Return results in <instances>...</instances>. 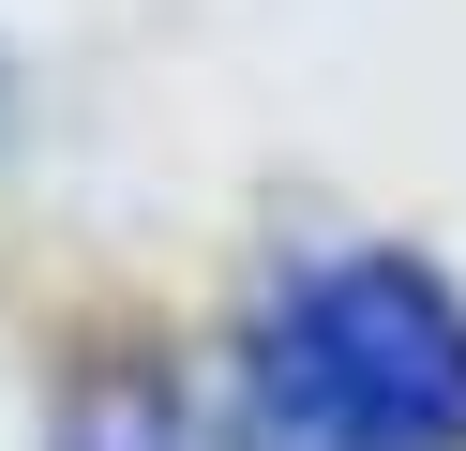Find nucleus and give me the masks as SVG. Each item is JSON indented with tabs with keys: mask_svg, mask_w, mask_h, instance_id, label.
<instances>
[{
	"mask_svg": "<svg viewBox=\"0 0 466 451\" xmlns=\"http://www.w3.org/2000/svg\"><path fill=\"white\" fill-rule=\"evenodd\" d=\"M61 451H181V391L166 376H91L61 421Z\"/></svg>",
	"mask_w": 466,
	"mask_h": 451,
	"instance_id": "obj_2",
	"label": "nucleus"
},
{
	"mask_svg": "<svg viewBox=\"0 0 466 451\" xmlns=\"http://www.w3.org/2000/svg\"><path fill=\"white\" fill-rule=\"evenodd\" d=\"M241 451H466V301L361 241L256 301Z\"/></svg>",
	"mask_w": 466,
	"mask_h": 451,
	"instance_id": "obj_1",
	"label": "nucleus"
}]
</instances>
